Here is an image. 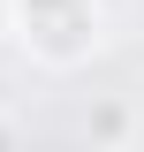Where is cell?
Segmentation results:
<instances>
[{
	"instance_id": "obj_1",
	"label": "cell",
	"mask_w": 144,
	"mask_h": 152,
	"mask_svg": "<svg viewBox=\"0 0 144 152\" xmlns=\"http://www.w3.org/2000/svg\"><path fill=\"white\" fill-rule=\"evenodd\" d=\"M15 46L46 69H84L106 46V0H8Z\"/></svg>"
},
{
	"instance_id": "obj_2",
	"label": "cell",
	"mask_w": 144,
	"mask_h": 152,
	"mask_svg": "<svg viewBox=\"0 0 144 152\" xmlns=\"http://www.w3.org/2000/svg\"><path fill=\"white\" fill-rule=\"evenodd\" d=\"M91 137H99V145H121V137H129V107H121V99L91 107Z\"/></svg>"
},
{
	"instance_id": "obj_3",
	"label": "cell",
	"mask_w": 144,
	"mask_h": 152,
	"mask_svg": "<svg viewBox=\"0 0 144 152\" xmlns=\"http://www.w3.org/2000/svg\"><path fill=\"white\" fill-rule=\"evenodd\" d=\"M0 145H15V122H0Z\"/></svg>"
},
{
	"instance_id": "obj_4",
	"label": "cell",
	"mask_w": 144,
	"mask_h": 152,
	"mask_svg": "<svg viewBox=\"0 0 144 152\" xmlns=\"http://www.w3.org/2000/svg\"><path fill=\"white\" fill-rule=\"evenodd\" d=\"M106 8H121V0H106Z\"/></svg>"
}]
</instances>
